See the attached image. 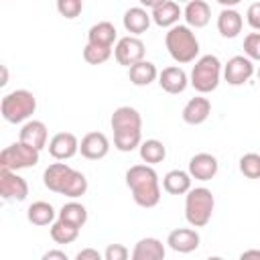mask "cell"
I'll list each match as a JSON object with an SVG mask.
<instances>
[{
  "label": "cell",
  "instance_id": "7",
  "mask_svg": "<svg viewBox=\"0 0 260 260\" xmlns=\"http://www.w3.org/2000/svg\"><path fill=\"white\" fill-rule=\"evenodd\" d=\"M39 158H41V150H37L35 146H28L26 142L18 140V142H12L10 146H6L0 152V169H4V171L30 169L39 162Z\"/></svg>",
  "mask_w": 260,
  "mask_h": 260
},
{
  "label": "cell",
  "instance_id": "24",
  "mask_svg": "<svg viewBox=\"0 0 260 260\" xmlns=\"http://www.w3.org/2000/svg\"><path fill=\"white\" fill-rule=\"evenodd\" d=\"M128 79L136 87H146V85H150L152 81L158 79V69H156V65L152 61L142 59V61H138V63L128 67Z\"/></svg>",
  "mask_w": 260,
  "mask_h": 260
},
{
  "label": "cell",
  "instance_id": "2",
  "mask_svg": "<svg viewBox=\"0 0 260 260\" xmlns=\"http://www.w3.org/2000/svg\"><path fill=\"white\" fill-rule=\"evenodd\" d=\"M126 185L132 193L136 205L150 209L156 207L160 201V181L152 165H132L126 171Z\"/></svg>",
  "mask_w": 260,
  "mask_h": 260
},
{
  "label": "cell",
  "instance_id": "34",
  "mask_svg": "<svg viewBox=\"0 0 260 260\" xmlns=\"http://www.w3.org/2000/svg\"><path fill=\"white\" fill-rule=\"evenodd\" d=\"M57 12L63 16V18H67V20H73V18H77L79 14H81V10H83V0H57Z\"/></svg>",
  "mask_w": 260,
  "mask_h": 260
},
{
  "label": "cell",
  "instance_id": "10",
  "mask_svg": "<svg viewBox=\"0 0 260 260\" xmlns=\"http://www.w3.org/2000/svg\"><path fill=\"white\" fill-rule=\"evenodd\" d=\"M0 195L4 201H24L28 197V183L18 171L0 169Z\"/></svg>",
  "mask_w": 260,
  "mask_h": 260
},
{
  "label": "cell",
  "instance_id": "40",
  "mask_svg": "<svg viewBox=\"0 0 260 260\" xmlns=\"http://www.w3.org/2000/svg\"><path fill=\"white\" fill-rule=\"evenodd\" d=\"M240 258H242V260H248V258H258V260H260V250H244V252L240 254Z\"/></svg>",
  "mask_w": 260,
  "mask_h": 260
},
{
  "label": "cell",
  "instance_id": "31",
  "mask_svg": "<svg viewBox=\"0 0 260 260\" xmlns=\"http://www.w3.org/2000/svg\"><path fill=\"white\" fill-rule=\"evenodd\" d=\"M85 193H87V179H85V175L81 171H73L61 195H65L69 199H77V197H81Z\"/></svg>",
  "mask_w": 260,
  "mask_h": 260
},
{
  "label": "cell",
  "instance_id": "36",
  "mask_svg": "<svg viewBox=\"0 0 260 260\" xmlns=\"http://www.w3.org/2000/svg\"><path fill=\"white\" fill-rule=\"evenodd\" d=\"M130 256L128 248L124 244H108L104 250V260H126Z\"/></svg>",
  "mask_w": 260,
  "mask_h": 260
},
{
  "label": "cell",
  "instance_id": "18",
  "mask_svg": "<svg viewBox=\"0 0 260 260\" xmlns=\"http://www.w3.org/2000/svg\"><path fill=\"white\" fill-rule=\"evenodd\" d=\"M18 140L26 142L28 146H35L37 150H43L49 142V130L41 120H26L18 132Z\"/></svg>",
  "mask_w": 260,
  "mask_h": 260
},
{
  "label": "cell",
  "instance_id": "44",
  "mask_svg": "<svg viewBox=\"0 0 260 260\" xmlns=\"http://www.w3.org/2000/svg\"><path fill=\"white\" fill-rule=\"evenodd\" d=\"M256 75H258V81H260V67H258V71H256Z\"/></svg>",
  "mask_w": 260,
  "mask_h": 260
},
{
  "label": "cell",
  "instance_id": "14",
  "mask_svg": "<svg viewBox=\"0 0 260 260\" xmlns=\"http://www.w3.org/2000/svg\"><path fill=\"white\" fill-rule=\"evenodd\" d=\"M158 85L162 91L171 93V95H179L187 89L189 85V75L185 73L183 67L179 65H171V67H165L160 73H158Z\"/></svg>",
  "mask_w": 260,
  "mask_h": 260
},
{
  "label": "cell",
  "instance_id": "37",
  "mask_svg": "<svg viewBox=\"0 0 260 260\" xmlns=\"http://www.w3.org/2000/svg\"><path fill=\"white\" fill-rule=\"evenodd\" d=\"M246 22L254 30H260V2H254V4L248 6V10H246Z\"/></svg>",
  "mask_w": 260,
  "mask_h": 260
},
{
  "label": "cell",
  "instance_id": "38",
  "mask_svg": "<svg viewBox=\"0 0 260 260\" xmlns=\"http://www.w3.org/2000/svg\"><path fill=\"white\" fill-rule=\"evenodd\" d=\"M102 256H104V254H100V252L93 250V248H83V250H79V252L75 254L77 260H102Z\"/></svg>",
  "mask_w": 260,
  "mask_h": 260
},
{
  "label": "cell",
  "instance_id": "33",
  "mask_svg": "<svg viewBox=\"0 0 260 260\" xmlns=\"http://www.w3.org/2000/svg\"><path fill=\"white\" fill-rule=\"evenodd\" d=\"M238 167L246 179H260V154L258 152H246L240 158Z\"/></svg>",
  "mask_w": 260,
  "mask_h": 260
},
{
  "label": "cell",
  "instance_id": "27",
  "mask_svg": "<svg viewBox=\"0 0 260 260\" xmlns=\"http://www.w3.org/2000/svg\"><path fill=\"white\" fill-rule=\"evenodd\" d=\"M57 213H59V211H55V207H53L49 201H35V203H30L28 209H26V219H28L32 225L43 228V225H51V223L55 221Z\"/></svg>",
  "mask_w": 260,
  "mask_h": 260
},
{
  "label": "cell",
  "instance_id": "29",
  "mask_svg": "<svg viewBox=\"0 0 260 260\" xmlns=\"http://www.w3.org/2000/svg\"><path fill=\"white\" fill-rule=\"evenodd\" d=\"M138 152H140L142 162H146V165H158L167 158V146L156 138L142 140L138 146Z\"/></svg>",
  "mask_w": 260,
  "mask_h": 260
},
{
  "label": "cell",
  "instance_id": "28",
  "mask_svg": "<svg viewBox=\"0 0 260 260\" xmlns=\"http://www.w3.org/2000/svg\"><path fill=\"white\" fill-rule=\"evenodd\" d=\"M79 230H81V228H77V225H73V223H69V221L57 217V219L51 223L49 234H51V240H53L55 244H73V242L79 238Z\"/></svg>",
  "mask_w": 260,
  "mask_h": 260
},
{
  "label": "cell",
  "instance_id": "26",
  "mask_svg": "<svg viewBox=\"0 0 260 260\" xmlns=\"http://www.w3.org/2000/svg\"><path fill=\"white\" fill-rule=\"evenodd\" d=\"M191 181H193V177L189 175V171L173 169L162 177V189L169 195H185L191 189Z\"/></svg>",
  "mask_w": 260,
  "mask_h": 260
},
{
  "label": "cell",
  "instance_id": "6",
  "mask_svg": "<svg viewBox=\"0 0 260 260\" xmlns=\"http://www.w3.org/2000/svg\"><path fill=\"white\" fill-rule=\"evenodd\" d=\"M37 110V98L28 89H14L6 93L0 102V112L2 118L10 124H22L30 120V116Z\"/></svg>",
  "mask_w": 260,
  "mask_h": 260
},
{
  "label": "cell",
  "instance_id": "1",
  "mask_svg": "<svg viewBox=\"0 0 260 260\" xmlns=\"http://www.w3.org/2000/svg\"><path fill=\"white\" fill-rule=\"evenodd\" d=\"M114 130V148L120 152H132L142 142V116L132 106H120L110 118Z\"/></svg>",
  "mask_w": 260,
  "mask_h": 260
},
{
  "label": "cell",
  "instance_id": "21",
  "mask_svg": "<svg viewBox=\"0 0 260 260\" xmlns=\"http://www.w3.org/2000/svg\"><path fill=\"white\" fill-rule=\"evenodd\" d=\"M152 22L160 28H171L175 24H179L181 16H183V10L179 6L177 0H165L162 4H158L156 8H152Z\"/></svg>",
  "mask_w": 260,
  "mask_h": 260
},
{
  "label": "cell",
  "instance_id": "35",
  "mask_svg": "<svg viewBox=\"0 0 260 260\" xmlns=\"http://www.w3.org/2000/svg\"><path fill=\"white\" fill-rule=\"evenodd\" d=\"M244 55L252 61H260V30L248 32L244 37Z\"/></svg>",
  "mask_w": 260,
  "mask_h": 260
},
{
  "label": "cell",
  "instance_id": "17",
  "mask_svg": "<svg viewBox=\"0 0 260 260\" xmlns=\"http://www.w3.org/2000/svg\"><path fill=\"white\" fill-rule=\"evenodd\" d=\"M73 171H75V169L69 167V165L63 162V160H61V162H53V165H49V167L45 169V173H43V185H45L49 191L61 195Z\"/></svg>",
  "mask_w": 260,
  "mask_h": 260
},
{
  "label": "cell",
  "instance_id": "22",
  "mask_svg": "<svg viewBox=\"0 0 260 260\" xmlns=\"http://www.w3.org/2000/svg\"><path fill=\"white\" fill-rule=\"evenodd\" d=\"M244 16L236 8H223L217 14V32L223 39H236L242 32Z\"/></svg>",
  "mask_w": 260,
  "mask_h": 260
},
{
  "label": "cell",
  "instance_id": "23",
  "mask_svg": "<svg viewBox=\"0 0 260 260\" xmlns=\"http://www.w3.org/2000/svg\"><path fill=\"white\" fill-rule=\"evenodd\" d=\"M167 254L165 250V244L158 240V238H140L132 250V260H162Z\"/></svg>",
  "mask_w": 260,
  "mask_h": 260
},
{
  "label": "cell",
  "instance_id": "45",
  "mask_svg": "<svg viewBox=\"0 0 260 260\" xmlns=\"http://www.w3.org/2000/svg\"><path fill=\"white\" fill-rule=\"evenodd\" d=\"M177 2H185V4H187V2H189V0H177Z\"/></svg>",
  "mask_w": 260,
  "mask_h": 260
},
{
  "label": "cell",
  "instance_id": "43",
  "mask_svg": "<svg viewBox=\"0 0 260 260\" xmlns=\"http://www.w3.org/2000/svg\"><path fill=\"white\" fill-rule=\"evenodd\" d=\"M8 83V69H6V65H2V81H0V85H6Z\"/></svg>",
  "mask_w": 260,
  "mask_h": 260
},
{
  "label": "cell",
  "instance_id": "16",
  "mask_svg": "<svg viewBox=\"0 0 260 260\" xmlns=\"http://www.w3.org/2000/svg\"><path fill=\"white\" fill-rule=\"evenodd\" d=\"M211 114V102L199 93L195 98H191L185 106H183V112H181V118L185 124H191V126H199L203 124Z\"/></svg>",
  "mask_w": 260,
  "mask_h": 260
},
{
  "label": "cell",
  "instance_id": "42",
  "mask_svg": "<svg viewBox=\"0 0 260 260\" xmlns=\"http://www.w3.org/2000/svg\"><path fill=\"white\" fill-rule=\"evenodd\" d=\"M215 2H219L223 8H236V6H238L242 0H215Z\"/></svg>",
  "mask_w": 260,
  "mask_h": 260
},
{
  "label": "cell",
  "instance_id": "9",
  "mask_svg": "<svg viewBox=\"0 0 260 260\" xmlns=\"http://www.w3.org/2000/svg\"><path fill=\"white\" fill-rule=\"evenodd\" d=\"M146 55V47L144 43L134 37V35H128V37H122L116 41V47H114V57L118 61V65H124V67H130L138 61H142Z\"/></svg>",
  "mask_w": 260,
  "mask_h": 260
},
{
  "label": "cell",
  "instance_id": "3",
  "mask_svg": "<svg viewBox=\"0 0 260 260\" xmlns=\"http://www.w3.org/2000/svg\"><path fill=\"white\" fill-rule=\"evenodd\" d=\"M165 45L169 55L173 57V61H177L179 65H187L193 63L199 57V41L193 32L191 26L187 24H175L169 28V32L165 35Z\"/></svg>",
  "mask_w": 260,
  "mask_h": 260
},
{
  "label": "cell",
  "instance_id": "13",
  "mask_svg": "<svg viewBox=\"0 0 260 260\" xmlns=\"http://www.w3.org/2000/svg\"><path fill=\"white\" fill-rule=\"evenodd\" d=\"M79 152L87 160H102L110 152V140L104 132H87L79 142Z\"/></svg>",
  "mask_w": 260,
  "mask_h": 260
},
{
  "label": "cell",
  "instance_id": "11",
  "mask_svg": "<svg viewBox=\"0 0 260 260\" xmlns=\"http://www.w3.org/2000/svg\"><path fill=\"white\" fill-rule=\"evenodd\" d=\"M47 148L55 160H69L79 152V140L73 132H57L49 140Z\"/></svg>",
  "mask_w": 260,
  "mask_h": 260
},
{
  "label": "cell",
  "instance_id": "5",
  "mask_svg": "<svg viewBox=\"0 0 260 260\" xmlns=\"http://www.w3.org/2000/svg\"><path fill=\"white\" fill-rule=\"evenodd\" d=\"M215 199L207 187H191L185 193V219L193 228H205L213 215Z\"/></svg>",
  "mask_w": 260,
  "mask_h": 260
},
{
  "label": "cell",
  "instance_id": "41",
  "mask_svg": "<svg viewBox=\"0 0 260 260\" xmlns=\"http://www.w3.org/2000/svg\"><path fill=\"white\" fill-rule=\"evenodd\" d=\"M138 2H140V6H144V8H150V10H152V8H156L158 4H162L165 0H138Z\"/></svg>",
  "mask_w": 260,
  "mask_h": 260
},
{
  "label": "cell",
  "instance_id": "4",
  "mask_svg": "<svg viewBox=\"0 0 260 260\" xmlns=\"http://www.w3.org/2000/svg\"><path fill=\"white\" fill-rule=\"evenodd\" d=\"M223 75V65L217 59V55H203L195 59V65L189 75V85L197 93H211L217 89Z\"/></svg>",
  "mask_w": 260,
  "mask_h": 260
},
{
  "label": "cell",
  "instance_id": "25",
  "mask_svg": "<svg viewBox=\"0 0 260 260\" xmlns=\"http://www.w3.org/2000/svg\"><path fill=\"white\" fill-rule=\"evenodd\" d=\"M118 39V30L110 20H100L87 30V43L100 47H114Z\"/></svg>",
  "mask_w": 260,
  "mask_h": 260
},
{
  "label": "cell",
  "instance_id": "20",
  "mask_svg": "<svg viewBox=\"0 0 260 260\" xmlns=\"http://www.w3.org/2000/svg\"><path fill=\"white\" fill-rule=\"evenodd\" d=\"M185 24L191 28H203L211 20V8L205 0H189L183 8Z\"/></svg>",
  "mask_w": 260,
  "mask_h": 260
},
{
  "label": "cell",
  "instance_id": "8",
  "mask_svg": "<svg viewBox=\"0 0 260 260\" xmlns=\"http://www.w3.org/2000/svg\"><path fill=\"white\" fill-rule=\"evenodd\" d=\"M254 73H256L254 61L246 55H234L223 65V79L228 81V85H234V87H240V85L248 83Z\"/></svg>",
  "mask_w": 260,
  "mask_h": 260
},
{
  "label": "cell",
  "instance_id": "32",
  "mask_svg": "<svg viewBox=\"0 0 260 260\" xmlns=\"http://www.w3.org/2000/svg\"><path fill=\"white\" fill-rule=\"evenodd\" d=\"M112 57V47H100V45H91L87 43L83 47V59L89 65H102Z\"/></svg>",
  "mask_w": 260,
  "mask_h": 260
},
{
  "label": "cell",
  "instance_id": "12",
  "mask_svg": "<svg viewBox=\"0 0 260 260\" xmlns=\"http://www.w3.org/2000/svg\"><path fill=\"white\" fill-rule=\"evenodd\" d=\"M199 232L191 228H177L173 232H169L167 236V246L173 250V252H179V254H189V252H195L199 248Z\"/></svg>",
  "mask_w": 260,
  "mask_h": 260
},
{
  "label": "cell",
  "instance_id": "15",
  "mask_svg": "<svg viewBox=\"0 0 260 260\" xmlns=\"http://www.w3.org/2000/svg\"><path fill=\"white\" fill-rule=\"evenodd\" d=\"M219 171V162L209 152H197L189 160V175L195 181H211Z\"/></svg>",
  "mask_w": 260,
  "mask_h": 260
},
{
  "label": "cell",
  "instance_id": "30",
  "mask_svg": "<svg viewBox=\"0 0 260 260\" xmlns=\"http://www.w3.org/2000/svg\"><path fill=\"white\" fill-rule=\"evenodd\" d=\"M57 217H61V219H65V221H69V223L77 225V228H83V225H85V221H87V209H85V205H83V203H79V201L71 199V201H67V203L59 209Z\"/></svg>",
  "mask_w": 260,
  "mask_h": 260
},
{
  "label": "cell",
  "instance_id": "39",
  "mask_svg": "<svg viewBox=\"0 0 260 260\" xmlns=\"http://www.w3.org/2000/svg\"><path fill=\"white\" fill-rule=\"evenodd\" d=\"M43 260H67V254L63 250H49L43 254Z\"/></svg>",
  "mask_w": 260,
  "mask_h": 260
},
{
  "label": "cell",
  "instance_id": "19",
  "mask_svg": "<svg viewBox=\"0 0 260 260\" xmlns=\"http://www.w3.org/2000/svg\"><path fill=\"white\" fill-rule=\"evenodd\" d=\"M150 22H152V14L144 6H132L122 16V24H124L126 32L134 35V37L146 32L148 26H150Z\"/></svg>",
  "mask_w": 260,
  "mask_h": 260
}]
</instances>
